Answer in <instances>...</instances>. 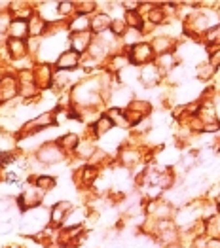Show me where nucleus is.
Wrapping results in <instances>:
<instances>
[{
    "instance_id": "12",
    "label": "nucleus",
    "mask_w": 220,
    "mask_h": 248,
    "mask_svg": "<svg viewBox=\"0 0 220 248\" xmlns=\"http://www.w3.org/2000/svg\"><path fill=\"white\" fill-rule=\"evenodd\" d=\"M152 49L158 55H165V53H169L173 49V40L169 36H158V38H154V42H152Z\"/></svg>"
},
{
    "instance_id": "3",
    "label": "nucleus",
    "mask_w": 220,
    "mask_h": 248,
    "mask_svg": "<svg viewBox=\"0 0 220 248\" xmlns=\"http://www.w3.org/2000/svg\"><path fill=\"white\" fill-rule=\"evenodd\" d=\"M19 93V82L14 76H4L0 80V103L12 101Z\"/></svg>"
},
{
    "instance_id": "16",
    "label": "nucleus",
    "mask_w": 220,
    "mask_h": 248,
    "mask_svg": "<svg viewBox=\"0 0 220 248\" xmlns=\"http://www.w3.org/2000/svg\"><path fill=\"white\" fill-rule=\"evenodd\" d=\"M114 127L112 124V120L108 118V116H102L97 120V124L93 125V131H95V135H99V137H104V135H108V131Z\"/></svg>"
},
{
    "instance_id": "5",
    "label": "nucleus",
    "mask_w": 220,
    "mask_h": 248,
    "mask_svg": "<svg viewBox=\"0 0 220 248\" xmlns=\"http://www.w3.org/2000/svg\"><path fill=\"white\" fill-rule=\"evenodd\" d=\"M70 210H72V205H70L68 201H59L55 207L51 208V212H50V222H51L53 226L65 224V220H67V216L70 214Z\"/></svg>"
},
{
    "instance_id": "19",
    "label": "nucleus",
    "mask_w": 220,
    "mask_h": 248,
    "mask_svg": "<svg viewBox=\"0 0 220 248\" xmlns=\"http://www.w3.org/2000/svg\"><path fill=\"white\" fill-rule=\"evenodd\" d=\"M215 68H217V66H213L211 62H203V64L198 66V76H200L201 80H209V78L213 76Z\"/></svg>"
},
{
    "instance_id": "25",
    "label": "nucleus",
    "mask_w": 220,
    "mask_h": 248,
    "mask_svg": "<svg viewBox=\"0 0 220 248\" xmlns=\"http://www.w3.org/2000/svg\"><path fill=\"white\" fill-rule=\"evenodd\" d=\"M0 248H2V247H0Z\"/></svg>"
},
{
    "instance_id": "4",
    "label": "nucleus",
    "mask_w": 220,
    "mask_h": 248,
    "mask_svg": "<svg viewBox=\"0 0 220 248\" xmlns=\"http://www.w3.org/2000/svg\"><path fill=\"white\" fill-rule=\"evenodd\" d=\"M42 193H44V191H42L38 186L27 187V189L23 191V195L19 197V205L23 208H36L42 203Z\"/></svg>"
},
{
    "instance_id": "7",
    "label": "nucleus",
    "mask_w": 220,
    "mask_h": 248,
    "mask_svg": "<svg viewBox=\"0 0 220 248\" xmlns=\"http://www.w3.org/2000/svg\"><path fill=\"white\" fill-rule=\"evenodd\" d=\"M160 68H158V64H144L142 66V70H140L139 78L140 82L144 83V85H148V87H152V85H156V83L160 82Z\"/></svg>"
},
{
    "instance_id": "10",
    "label": "nucleus",
    "mask_w": 220,
    "mask_h": 248,
    "mask_svg": "<svg viewBox=\"0 0 220 248\" xmlns=\"http://www.w3.org/2000/svg\"><path fill=\"white\" fill-rule=\"evenodd\" d=\"M68 27H70V31H74V32H87V31H91V17L89 16H80V14H76L72 21L68 23Z\"/></svg>"
},
{
    "instance_id": "22",
    "label": "nucleus",
    "mask_w": 220,
    "mask_h": 248,
    "mask_svg": "<svg viewBox=\"0 0 220 248\" xmlns=\"http://www.w3.org/2000/svg\"><path fill=\"white\" fill-rule=\"evenodd\" d=\"M10 25H12V21L8 19V16H6V14H0V32L8 31V29H10Z\"/></svg>"
},
{
    "instance_id": "23",
    "label": "nucleus",
    "mask_w": 220,
    "mask_h": 248,
    "mask_svg": "<svg viewBox=\"0 0 220 248\" xmlns=\"http://www.w3.org/2000/svg\"><path fill=\"white\" fill-rule=\"evenodd\" d=\"M217 116H219V118H220V103L217 104Z\"/></svg>"
},
{
    "instance_id": "9",
    "label": "nucleus",
    "mask_w": 220,
    "mask_h": 248,
    "mask_svg": "<svg viewBox=\"0 0 220 248\" xmlns=\"http://www.w3.org/2000/svg\"><path fill=\"white\" fill-rule=\"evenodd\" d=\"M6 46H8V53H10L12 59H23L27 55V51H29L27 44L23 40H16V38H12Z\"/></svg>"
},
{
    "instance_id": "18",
    "label": "nucleus",
    "mask_w": 220,
    "mask_h": 248,
    "mask_svg": "<svg viewBox=\"0 0 220 248\" xmlns=\"http://www.w3.org/2000/svg\"><path fill=\"white\" fill-rule=\"evenodd\" d=\"M205 40L209 42V44H213V46H220V25L217 27H211L207 32H205Z\"/></svg>"
},
{
    "instance_id": "1",
    "label": "nucleus",
    "mask_w": 220,
    "mask_h": 248,
    "mask_svg": "<svg viewBox=\"0 0 220 248\" xmlns=\"http://www.w3.org/2000/svg\"><path fill=\"white\" fill-rule=\"evenodd\" d=\"M63 157H65V154H63L61 146L53 144V142L42 144L40 150L36 152V159L40 161L42 165H57V163L63 161Z\"/></svg>"
},
{
    "instance_id": "2",
    "label": "nucleus",
    "mask_w": 220,
    "mask_h": 248,
    "mask_svg": "<svg viewBox=\"0 0 220 248\" xmlns=\"http://www.w3.org/2000/svg\"><path fill=\"white\" fill-rule=\"evenodd\" d=\"M154 57V49H152V44H146V42H140L137 46H133L129 49V59L135 62V64H150Z\"/></svg>"
},
{
    "instance_id": "6",
    "label": "nucleus",
    "mask_w": 220,
    "mask_h": 248,
    "mask_svg": "<svg viewBox=\"0 0 220 248\" xmlns=\"http://www.w3.org/2000/svg\"><path fill=\"white\" fill-rule=\"evenodd\" d=\"M91 44H93V38H91V32H89V31H87V32H74V34L70 36V46H72V49H74L76 53L87 51V49L91 47Z\"/></svg>"
},
{
    "instance_id": "20",
    "label": "nucleus",
    "mask_w": 220,
    "mask_h": 248,
    "mask_svg": "<svg viewBox=\"0 0 220 248\" xmlns=\"http://www.w3.org/2000/svg\"><path fill=\"white\" fill-rule=\"evenodd\" d=\"M59 16H61V17H70V16H76V4H70V2H61V4H59Z\"/></svg>"
},
{
    "instance_id": "15",
    "label": "nucleus",
    "mask_w": 220,
    "mask_h": 248,
    "mask_svg": "<svg viewBox=\"0 0 220 248\" xmlns=\"http://www.w3.org/2000/svg\"><path fill=\"white\" fill-rule=\"evenodd\" d=\"M76 155L82 157V159H89L95 155V146L91 140H80L78 146H76Z\"/></svg>"
},
{
    "instance_id": "14",
    "label": "nucleus",
    "mask_w": 220,
    "mask_h": 248,
    "mask_svg": "<svg viewBox=\"0 0 220 248\" xmlns=\"http://www.w3.org/2000/svg\"><path fill=\"white\" fill-rule=\"evenodd\" d=\"M120 159H121V163H123L125 167L139 165V159H140L139 150H133V148H125V150H121Z\"/></svg>"
},
{
    "instance_id": "21",
    "label": "nucleus",
    "mask_w": 220,
    "mask_h": 248,
    "mask_svg": "<svg viewBox=\"0 0 220 248\" xmlns=\"http://www.w3.org/2000/svg\"><path fill=\"white\" fill-rule=\"evenodd\" d=\"M36 186L40 187L42 191L51 189V187L55 186V178H53V176H38V178H36Z\"/></svg>"
},
{
    "instance_id": "13",
    "label": "nucleus",
    "mask_w": 220,
    "mask_h": 248,
    "mask_svg": "<svg viewBox=\"0 0 220 248\" xmlns=\"http://www.w3.org/2000/svg\"><path fill=\"white\" fill-rule=\"evenodd\" d=\"M44 31H48V23L42 19L38 14H34V16L29 19V34L40 36Z\"/></svg>"
},
{
    "instance_id": "17",
    "label": "nucleus",
    "mask_w": 220,
    "mask_h": 248,
    "mask_svg": "<svg viewBox=\"0 0 220 248\" xmlns=\"http://www.w3.org/2000/svg\"><path fill=\"white\" fill-rule=\"evenodd\" d=\"M80 142V139H78V135H74V133H68V135H65V137H61L59 142L57 144L63 148V150H67V152H70V150H76V146Z\"/></svg>"
},
{
    "instance_id": "24",
    "label": "nucleus",
    "mask_w": 220,
    "mask_h": 248,
    "mask_svg": "<svg viewBox=\"0 0 220 248\" xmlns=\"http://www.w3.org/2000/svg\"><path fill=\"white\" fill-rule=\"evenodd\" d=\"M217 201H219V205H220V195H219V199H217Z\"/></svg>"
},
{
    "instance_id": "11",
    "label": "nucleus",
    "mask_w": 220,
    "mask_h": 248,
    "mask_svg": "<svg viewBox=\"0 0 220 248\" xmlns=\"http://www.w3.org/2000/svg\"><path fill=\"white\" fill-rule=\"evenodd\" d=\"M8 32L12 34V38H16V40H23V38L29 34V23H25L23 19L12 21V25H10Z\"/></svg>"
},
{
    "instance_id": "8",
    "label": "nucleus",
    "mask_w": 220,
    "mask_h": 248,
    "mask_svg": "<svg viewBox=\"0 0 220 248\" xmlns=\"http://www.w3.org/2000/svg\"><path fill=\"white\" fill-rule=\"evenodd\" d=\"M80 64V53H76L74 49H67L59 59H57V66L61 70H72Z\"/></svg>"
}]
</instances>
